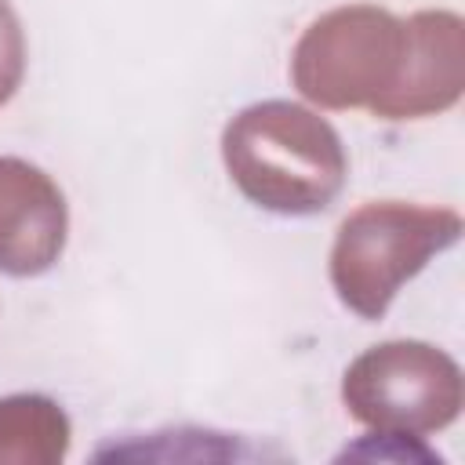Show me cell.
I'll list each match as a JSON object with an SVG mask.
<instances>
[{"instance_id":"5b68a950","label":"cell","mask_w":465,"mask_h":465,"mask_svg":"<svg viewBox=\"0 0 465 465\" xmlns=\"http://www.w3.org/2000/svg\"><path fill=\"white\" fill-rule=\"evenodd\" d=\"M65 196L40 167L0 156V272L40 276L65 247Z\"/></svg>"},{"instance_id":"8992f818","label":"cell","mask_w":465,"mask_h":465,"mask_svg":"<svg viewBox=\"0 0 465 465\" xmlns=\"http://www.w3.org/2000/svg\"><path fill=\"white\" fill-rule=\"evenodd\" d=\"M407 25V51L392 87L371 105L381 116L407 120L447 109L461 91V22L458 15H414Z\"/></svg>"},{"instance_id":"52a82bcc","label":"cell","mask_w":465,"mask_h":465,"mask_svg":"<svg viewBox=\"0 0 465 465\" xmlns=\"http://www.w3.org/2000/svg\"><path fill=\"white\" fill-rule=\"evenodd\" d=\"M25 73V36L18 25V15L7 0H0V105L11 102Z\"/></svg>"},{"instance_id":"277c9868","label":"cell","mask_w":465,"mask_h":465,"mask_svg":"<svg viewBox=\"0 0 465 465\" xmlns=\"http://www.w3.org/2000/svg\"><path fill=\"white\" fill-rule=\"evenodd\" d=\"M349 414L385 436H425L461 411L458 363L425 341H385L367 349L341 381Z\"/></svg>"},{"instance_id":"7a4b0ae2","label":"cell","mask_w":465,"mask_h":465,"mask_svg":"<svg viewBox=\"0 0 465 465\" xmlns=\"http://www.w3.org/2000/svg\"><path fill=\"white\" fill-rule=\"evenodd\" d=\"M461 236V214L450 207H418L400 200L356 207L331 247V283L363 320H381L396 291L425 262Z\"/></svg>"},{"instance_id":"6da1fadb","label":"cell","mask_w":465,"mask_h":465,"mask_svg":"<svg viewBox=\"0 0 465 465\" xmlns=\"http://www.w3.org/2000/svg\"><path fill=\"white\" fill-rule=\"evenodd\" d=\"M236 189L276 214H320L345 189L349 160L338 131L294 102H258L222 131Z\"/></svg>"},{"instance_id":"3957f363","label":"cell","mask_w":465,"mask_h":465,"mask_svg":"<svg viewBox=\"0 0 465 465\" xmlns=\"http://www.w3.org/2000/svg\"><path fill=\"white\" fill-rule=\"evenodd\" d=\"M407 51V25L371 4L323 15L294 47L298 91L327 109L374 105L396 80Z\"/></svg>"}]
</instances>
